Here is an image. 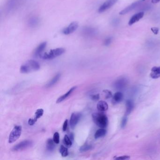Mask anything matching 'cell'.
<instances>
[{
    "mask_svg": "<svg viewBox=\"0 0 160 160\" xmlns=\"http://www.w3.org/2000/svg\"><path fill=\"white\" fill-rule=\"evenodd\" d=\"M40 69V65L37 61L34 60L27 61L21 65L20 72L22 73H29L37 71Z\"/></svg>",
    "mask_w": 160,
    "mask_h": 160,
    "instance_id": "cell-1",
    "label": "cell"
},
{
    "mask_svg": "<svg viewBox=\"0 0 160 160\" xmlns=\"http://www.w3.org/2000/svg\"><path fill=\"white\" fill-rule=\"evenodd\" d=\"M93 122L100 128H105L108 125V119L102 113H94L92 114Z\"/></svg>",
    "mask_w": 160,
    "mask_h": 160,
    "instance_id": "cell-2",
    "label": "cell"
},
{
    "mask_svg": "<svg viewBox=\"0 0 160 160\" xmlns=\"http://www.w3.org/2000/svg\"><path fill=\"white\" fill-rule=\"evenodd\" d=\"M65 51L63 48L60 47L50 50L48 52L42 54L40 57L45 60H51L63 55Z\"/></svg>",
    "mask_w": 160,
    "mask_h": 160,
    "instance_id": "cell-3",
    "label": "cell"
},
{
    "mask_svg": "<svg viewBox=\"0 0 160 160\" xmlns=\"http://www.w3.org/2000/svg\"><path fill=\"white\" fill-rule=\"evenodd\" d=\"M22 126L20 125H15L14 126L9 136V143H14L19 138L22 133Z\"/></svg>",
    "mask_w": 160,
    "mask_h": 160,
    "instance_id": "cell-4",
    "label": "cell"
},
{
    "mask_svg": "<svg viewBox=\"0 0 160 160\" xmlns=\"http://www.w3.org/2000/svg\"><path fill=\"white\" fill-rule=\"evenodd\" d=\"M33 145V142L32 140H24L17 144L12 148V151L14 152H18L25 150L28 148L32 147Z\"/></svg>",
    "mask_w": 160,
    "mask_h": 160,
    "instance_id": "cell-5",
    "label": "cell"
},
{
    "mask_svg": "<svg viewBox=\"0 0 160 160\" xmlns=\"http://www.w3.org/2000/svg\"><path fill=\"white\" fill-rule=\"evenodd\" d=\"M118 1V0H107L100 6L99 10V13H102L110 9Z\"/></svg>",
    "mask_w": 160,
    "mask_h": 160,
    "instance_id": "cell-6",
    "label": "cell"
},
{
    "mask_svg": "<svg viewBox=\"0 0 160 160\" xmlns=\"http://www.w3.org/2000/svg\"><path fill=\"white\" fill-rule=\"evenodd\" d=\"M78 27V24L77 22H73L63 31V33L65 35H69L72 34L77 30Z\"/></svg>",
    "mask_w": 160,
    "mask_h": 160,
    "instance_id": "cell-7",
    "label": "cell"
},
{
    "mask_svg": "<svg viewBox=\"0 0 160 160\" xmlns=\"http://www.w3.org/2000/svg\"><path fill=\"white\" fill-rule=\"evenodd\" d=\"M141 2H142L141 0H140V1L135 2L134 3L131 4L130 5H129L128 6H127L125 8H124L123 10H121L119 12V15H124L125 14L128 13L129 12H130L131 11L134 10V9H135L136 7H138L140 4Z\"/></svg>",
    "mask_w": 160,
    "mask_h": 160,
    "instance_id": "cell-8",
    "label": "cell"
},
{
    "mask_svg": "<svg viewBox=\"0 0 160 160\" xmlns=\"http://www.w3.org/2000/svg\"><path fill=\"white\" fill-rule=\"evenodd\" d=\"M44 113V110L42 109H40L36 110L35 113V116L32 118H30L28 120V124L29 125H34L37 122L38 119L43 116Z\"/></svg>",
    "mask_w": 160,
    "mask_h": 160,
    "instance_id": "cell-9",
    "label": "cell"
},
{
    "mask_svg": "<svg viewBox=\"0 0 160 160\" xmlns=\"http://www.w3.org/2000/svg\"><path fill=\"white\" fill-rule=\"evenodd\" d=\"M81 114L79 113H73L71 114L70 123V127L72 129H74L77 125L81 118Z\"/></svg>",
    "mask_w": 160,
    "mask_h": 160,
    "instance_id": "cell-10",
    "label": "cell"
},
{
    "mask_svg": "<svg viewBox=\"0 0 160 160\" xmlns=\"http://www.w3.org/2000/svg\"><path fill=\"white\" fill-rule=\"evenodd\" d=\"M128 83V80L126 78L121 77L117 79L114 83V86L117 89H122L126 87Z\"/></svg>",
    "mask_w": 160,
    "mask_h": 160,
    "instance_id": "cell-11",
    "label": "cell"
},
{
    "mask_svg": "<svg viewBox=\"0 0 160 160\" xmlns=\"http://www.w3.org/2000/svg\"><path fill=\"white\" fill-rule=\"evenodd\" d=\"M144 16V12H140L138 13L135 14L132 17L130 18V19L129 21L128 24L129 25H131L134 23L138 22L139 20L141 19Z\"/></svg>",
    "mask_w": 160,
    "mask_h": 160,
    "instance_id": "cell-12",
    "label": "cell"
},
{
    "mask_svg": "<svg viewBox=\"0 0 160 160\" xmlns=\"http://www.w3.org/2000/svg\"><path fill=\"white\" fill-rule=\"evenodd\" d=\"M46 46H47L46 42H44L43 43L40 44L34 51V56L35 57H40V56L42 55L43 51L45 49Z\"/></svg>",
    "mask_w": 160,
    "mask_h": 160,
    "instance_id": "cell-13",
    "label": "cell"
},
{
    "mask_svg": "<svg viewBox=\"0 0 160 160\" xmlns=\"http://www.w3.org/2000/svg\"><path fill=\"white\" fill-rule=\"evenodd\" d=\"M150 77L153 79H157L160 77V66H154L152 68Z\"/></svg>",
    "mask_w": 160,
    "mask_h": 160,
    "instance_id": "cell-14",
    "label": "cell"
},
{
    "mask_svg": "<svg viewBox=\"0 0 160 160\" xmlns=\"http://www.w3.org/2000/svg\"><path fill=\"white\" fill-rule=\"evenodd\" d=\"M76 88H77L76 87H72L71 88H70L68 92H67L66 93H65L64 94H63L61 96H60L57 100V102H56L57 103H59L60 102L63 101V100H65L67 98H68L70 95L71 93H73V92L76 89Z\"/></svg>",
    "mask_w": 160,
    "mask_h": 160,
    "instance_id": "cell-15",
    "label": "cell"
},
{
    "mask_svg": "<svg viewBox=\"0 0 160 160\" xmlns=\"http://www.w3.org/2000/svg\"><path fill=\"white\" fill-rule=\"evenodd\" d=\"M98 110L100 112H105L108 110L109 106L107 102L103 100L99 101L97 105Z\"/></svg>",
    "mask_w": 160,
    "mask_h": 160,
    "instance_id": "cell-16",
    "label": "cell"
},
{
    "mask_svg": "<svg viewBox=\"0 0 160 160\" xmlns=\"http://www.w3.org/2000/svg\"><path fill=\"white\" fill-rule=\"evenodd\" d=\"M134 108V103L132 100H128L126 101L125 116H128L132 112Z\"/></svg>",
    "mask_w": 160,
    "mask_h": 160,
    "instance_id": "cell-17",
    "label": "cell"
},
{
    "mask_svg": "<svg viewBox=\"0 0 160 160\" xmlns=\"http://www.w3.org/2000/svg\"><path fill=\"white\" fill-rule=\"evenodd\" d=\"M123 99V94L120 92L115 93L113 97V102L114 104L119 103Z\"/></svg>",
    "mask_w": 160,
    "mask_h": 160,
    "instance_id": "cell-18",
    "label": "cell"
},
{
    "mask_svg": "<svg viewBox=\"0 0 160 160\" xmlns=\"http://www.w3.org/2000/svg\"><path fill=\"white\" fill-rule=\"evenodd\" d=\"M82 32L84 35H86L87 36H93V35L96 34V30L93 28L86 27L84 28Z\"/></svg>",
    "mask_w": 160,
    "mask_h": 160,
    "instance_id": "cell-19",
    "label": "cell"
},
{
    "mask_svg": "<svg viewBox=\"0 0 160 160\" xmlns=\"http://www.w3.org/2000/svg\"><path fill=\"white\" fill-rule=\"evenodd\" d=\"M55 142L51 139H48L46 142V148L49 152H53L55 148Z\"/></svg>",
    "mask_w": 160,
    "mask_h": 160,
    "instance_id": "cell-20",
    "label": "cell"
},
{
    "mask_svg": "<svg viewBox=\"0 0 160 160\" xmlns=\"http://www.w3.org/2000/svg\"><path fill=\"white\" fill-rule=\"evenodd\" d=\"M60 77H61V74H57L51 80H50L49 82L47 83V85H46V87L47 88H49L50 87H52L55 84L57 83L58 81L59 80Z\"/></svg>",
    "mask_w": 160,
    "mask_h": 160,
    "instance_id": "cell-21",
    "label": "cell"
},
{
    "mask_svg": "<svg viewBox=\"0 0 160 160\" xmlns=\"http://www.w3.org/2000/svg\"><path fill=\"white\" fill-rule=\"evenodd\" d=\"M107 134V130L104 128H100L96 131L94 134V138L95 139H98L103 137Z\"/></svg>",
    "mask_w": 160,
    "mask_h": 160,
    "instance_id": "cell-22",
    "label": "cell"
},
{
    "mask_svg": "<svg viewBox=\"0 0 160 160\" xmlns=\"http://www.w3.org/2000/svg\"><path fill=\"white\" fill-rule=\"evenodd\" d=\"M39 23V19L36 17H33L30 18L29 21V25L31 27L37 26Z\"/></svg>",
    "mask_w": 160,
    "mask_h": 160,
    "instance_id": "cell-23",
    "label": "cell"
},
{
    "mask_svg": "<svg viewBox=\"0 0 160 160\" xmlns=\"http://www.w3.org/2000/svg\"><path fill=\"white\" fill-rule=\"evenodd\" d=\"M63 143L64 145L68 148L71 147L72 145V141L70 140V137L67 135H65L63 140Z\"/></svg>",
    "mask_w": 160,
    "mask_h": 160,
    "instance_id": "cell-24",
    "label": "cell"
},
{
    "mask_svg": "<svg viewBox=\"0 0 160 160\" xmlns=\"http://www.w3.org/2000/svg\"><path fill=\"white\" fill-rule=\"evenodd\" d=\"M59 152L61 154L62 156L63 157L67 156L69 154L68 149L67 147L63 146V145L61 146L60 149H59Z\"/></svg>",
    "mask_w": 160,
    "mask_h": 160,
    "instance_id": "cell-25",
    "label": "cell"
},
{
    "mask_svg": "<svg viewBox=\"0 0 160 160\" xmlns=\"http://www.w3.org/2000/svg\"><path fill=\"white\" fill-rule=\"evenodd\" d=\"M92 148V146L88 143L85 144L84 145L80 147L79 149V151L81 153L86 152L88 151V150H90Z\"/></svg>",
    "mask_w": 160,
    "mask_h": 160,
    "instance_id": "cell-26",
    "label": "cell"
},
{
    "mask_svg": "<svg viewBox=\"0 0 160 160\" xmlns=\"http://www.w3.org/2000/svg\"><path fill=\"white\" fill-rule=\"evenodd\" d=\"M54 141L55 142V143L58 144L60 142V136L58 132H55L53 136Z\"/></svg>",
    "mask_w": 160,
    "mask_h": 160,
    "instance_id": "cell-27",
    "label": "cell"
},
{
    "mask_svg": "<svg viewBox=\"0 0 160 160\" xmlns=\"http://www.w3.org/2000/svg\"><path fill=\"white\" fill-rule=\"evenodd\" d=\"M103 92L104 93V95L106 99H110L112 97V92L110 90H103Z\"/></svg>",
    "mask_w": 160,
    "mask_h": 160,
    "instance_id": "cell-28",
    "label": "cell"
},
{
    "mask_svg": "<svg viewBox=\"0 0 160 160\" xmlns=\"http://www.w3.org/2000/svg\"><path fill=\"white\" fill-rule=\"evenodd\" d=\"M127 117L126 116H125L122 118V121H121V126L123 128L124 127H125V126L126 125L127 123Z\"/></svg>",
    "mask_w": 160,
    "mask_h": 160,
    "instance_id": "cell-29",
    "label": "cell"
},
{
    "mask_svg": "<svg viewBox=\"0 0 160 160\" xmlns=\"http://www.w3.org/2000/svg\"><path fill=\"white\" fill-rule=\"evenodd\" d=\"M112 41V37H109L105 39V40L104 42V44L106 46H108L111 43Z\"/></svg>",
    "mask_w": 160,
    "mask_h": 160,
    "instance_id": "cell-30",
    "label": "cell"
},
{
    "mask_svg": "<svg viewBox=\"0 0 160 160\" xmlns=\"http://www.w3.org/2000/svg\"><path fill=\"white\" fill-rule=\"evenodd\" d=\"M130 158V156H128V155H123V156H118L117 157L115 158L114 159L115 160H128Z\"/></svg>",
    "mask_w": 160,
    "mask_h": 160,
    "instance_id": "cell-31",
    "label": "cell"
},
{
    "mask_svg": "<svg viewBox=\"0 0 160 160\" xmlns=\"http://www.w3.org/2000/svg\"><path fill=\"white\" fill-rule=\"evenodd\" d=\"M90 98L92 100L97 101L100 99V94H93L90 95Z\"/></svg>",
    "mask_w": 160,
    "mask_h": 160,
    "instance_id": "cell-32",
    "label": "cell"
},
{
    "mask_svg": "<svg viewBox=\"0 0 160 160\" xmlns=\"http://www.w3.org/2000/svg\"><path fill=\"white\" fill-rule=\"evenodd\" d=\"M68 120L66 119L64 122L63 124V131H65L67 130V127H68Z\"/></svg>",
    "mask_w": 160,
    "mask_h": 160,
    "instance_id": "cell-33",
    "label": "cell"
},
{
    "mask_svg": "<svg viewBox=\"0 0 160 160\" xmlns=\"http://www.w3.org/2000/svg\"><path fill=\"white\" fill-rule=\"evenodd\" d=\"M151 30L153 32V34L155 35H157V34H158L159 31V28L157 27H152L151 28Z\"/></svg>",
    "mask_w": 160,
    "mask_h": 160,
    "instance_id": "cell-34",
    "label": "cell"
},
{
    "mask_svg": "<svg viewBox=\"0 0 160 160\" xmlns=\"http://www.w3.org/2000/svg\"><path fill=\"white\" fill-rule=\"evenodd\" d=\"M69 137H70V140L72 141V142H73V141L74 140V135L73 134H70V136H69Z\"/></svg>",
    "mask_w": 160,
    "mask_h": 160,
    "instance_id": "cell-35",
    "label": "cell"
},
{
    "mask_svg": "<svg viewBox=\"0 0 160 160\" xmlns=\"http://www.w3.org/2000/svg\"><path fill=\"white\" fill-rule=\"evenodd\" d=\"M160 0H152V3L153 4H157L160 2Z\"/></svg>",
    "mask_w": 160,
    "mask_h": 160,
    "instance_id": "cell-36",
    "label": "cell"
},
{
    "mask_svg": "<svg viewBox=\"0 0 160 160\" xmlns=\"http://www.w3.org/2000/svg\"><path fill=\"white\" fill-rule=\"evenodd\" d=\"M142 1V2H143V1H146V0H141Z\"/></svg>",
    "mask_w": 160,
    "mask_h": 160,
    "instance_id": "cell-37",
    "label": "cell"
}]
</instances>
